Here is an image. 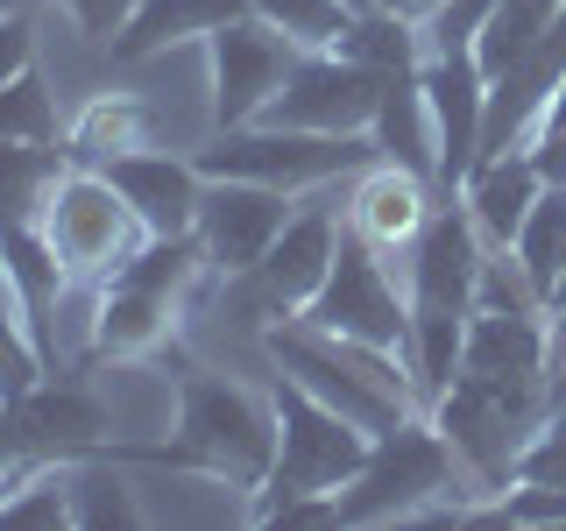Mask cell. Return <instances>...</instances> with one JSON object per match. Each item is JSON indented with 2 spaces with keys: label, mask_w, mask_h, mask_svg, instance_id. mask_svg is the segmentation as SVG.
Masks as SVG:
<instances>
[{
  "label": "cell",
  "mask_w": 566,
  "mask_h": 531,
  "mask_svg": "<svg viewBox=\"0 0 566 531\" xmlns=\"http://www.w3.org/2000/svg\"><path fill=\"white\" fill-rule=\"evenodd\" d=\"M57 135V106H50V85L22 71L14 85H0V142H50Z\"/></svg>",
  "instance_id": "24"
},
{
  "label": "cell",
  "mask_w": 566,
  "mask_h": 531,
  "mask_svg": "<svg viewBox=\"0 0 566 531\" xmlns=\"http://www.w3.org/2000/svg\"><path fill=\"white\" fill-rule=\"evenodd\" d=\"M545 177L531 164V149H503L489 156V164H474V177L460 185V206L474 212V227H482L489 248H510L517 241V227L531 220V206H538Z\"/></svg>",
  "instance_id": "17"
},
{
  "label": "cell",
  "mask_w": 566,
  "mask_h": 531,
  "mask_svg": "<svg viewBox=\"0 0 566 531\" xmlns=\"http://www.w3.org/2000/svg\"><path fill=\"white\" fill-rule=\"evenodd\" d=\"M291 191L276 185H248V177H206V199H199V248H206V270H227V277H248L270 241L283 235L291 220Z\"/></svg>",
  "instance_id": "10"
},
{
  "label": "cell",
  "mask_w": 566,
  "mask_h": 531,
  "mask_svg": "<svg viewBox=\"0 0 566 531\" xmlns=\"http://www.w3.org/2000/svg\"><path fill=\"white\" fill-rule=\"evenodd\" d=\"M177 460L206 468L227 489H262L276 468V397L262 404L248 383L199 376L177 397Z\"/></svg>",
  "instance_id": "3"
},
{
  "label": "cell",
  "mask_w": 566,
  "mask_h": 531,
  "mask_svg": "<svg viewBox=\"0 0 566 531\" xmlns=\"http://www.w3.org/2000/svg\"><path fill=\"white\" fill-rule=\"evenodd\" d=\"M453 489H468V468L447 447V433L432 418H403L376 433L368 460L354 468L347 489H333V503H340V524H418L439 518Z\"/></svg>",
  "instance_id": "2"
},
{
  "label": "cell",
  "mask_w": 566,
  "mask_h": 531,
  "mask_svg": "<svg viewBox=\"0 0 566 531\" xmlns=\"http://www.w3.org/2000/svg\"><path fill=\"white\" fill-rule=\"evenodd\" d=\"M424 106H432V149H439V185L460 191L482 164V114H489V79L474 50H432L418 64Z\"/></svg>",
  "instance_id": "11"
},
{
  "label": "cell",
  "mask_w": 566,
  "mask_h": 531,
  "mask_svg": "<svg viewBox=\"0 0 566 531\" xmlns=\"http://www.w3.org/2000/svg\"><path fill=\"white\" fill-rule=\"evenodd\" d=\"M376 100H382V71L354 64L340 50H305L262 121L312 128V135H368L376 128Z\"/></svg>",
  "instance_id": "8"
},
{
  "label": "cell",
  "mask_w": 566,
  "mask_h": 531,
  "mask_svg": "<svg viewBox=\"0 0 566 531\" xmlns=\"http://www.w3.org/2000/svg\"><path fill=\"white\" fill-rule=\"evenodd\" d=\"M57 177H64V164L50 142H0V235L43 220V199Z\"/></svg>",
  "instance_id": "21"
},
{
  "label": "cell",
  "mask_w": 566,
  "mask_h": 531,
  "mask_svg": "<svg viewBox=\"0 0 566 531\" xmlns=\"http://www.w3.org/2000/svg\"><path fill=\"white\" fill-rule=\"evenodd\" d=\"M276 468L270 482L255 489V518L270 524L283 503H297V496H333L354 482V468L368 460V447H376V433H361L354 418H340L333 404L305 397L297 383L276 376Z\"/></svg>",
  "instance_id": "4"
},
{
  "label": "cell",
  "mask_w": 566,
  "mask_h": 531,
  "mask_svg": "<svg viewBox=\"0 0 566 531\" xmlns=\"http://www.w3.org/2000/svg\"><path fill=\"white\" fill-rule=\"evenodd\" d=\"M460 376L510 383V389H545V376H553V333L538 326V312H489V305H474L468 347H460Z\"/></svg>",
  "instance_id": "15"
},
{
  "label": "cell",
  "mask_w": 566,
  "mask_h": 531,
  "mask_svg": "<svg viewBox=\"0 0 566 531\" xmlns=\"http://www.w3.org/2000/svg\"><path fill=\"white\" fill-rule=\"evenodd\" d=\"M8 404H14V418H22L29 454H43V460L114 439V412H106L99 397H85V389H22V397H8Z\"/></svg>",
  "instance_id": "18"
},
{
  "label": "cell",
  "mask_w": 566,
  "mask_h": 531,
  "mask_svg": "<svg viewBox=\"0 0 566 531\" xmlns=\"http://www.w3.org/2000/svg\"><path fill=\"white\" fill-rule=\"evenodd\" d=\"M347 8H354V14H368V8H376V0H347Z\"/></svg>",
  "instance_id": "34"
},
{
  "label": "cell",
  "mask_w": 566,
  "mask_h": 531,
  "mask_svg": "<svg viewBox=\"0 0 566 531\" xmlns=\"http://www.w3.org/2000/svg\"><path fill=\"white\" fill-rule=\"evenodd\" d=\"M297 58H305V50H297L291 35H276L262 14L227 22L212 35V128H248V121H262Z\"/></svg>",
  "instance_id": "9"
},
{
  "label": "cell",
  "mask_w": 566,
  "mask_h": 531,
  "mask_svg": "<svg viewBox=\"0 0 566 531\" xmlns=\"http://www.w3.org/2000/svg\"><path fill=\"white\" fill-rule=\"evenodd\" d=\"M270 362L283 368V383H297L305 397L333 404L340 418H354L361 433H389V425L411 418L418 404V383L389 368V347H368V341H340V333L312 326V319H276L262 333Z\"/></svg>",
  "instance_id": "1"
},
{
  "label": "cell",
  "mask_w": 566,
  "mask_h": 531,
  "mask_svg": "<svg viewBox=\"0 0 566 531\" xmlns=\"http://www.w3.org/2000/svg\"><path fill=\"white\" fill-rule=\"evenodd\" d=\"M340 58L382 71V79H389V71H418L424 64V29L397 22V14H382V8H368V14H354V22H347Z\"/></svg>",
  "instance_id": "22"
},
{
  "label": "cell",
  "mask_w": 566,
  "mask_h": 531,
  "mask_svg": "<svg viewBox=\"0 0 566 531\" xmlns=\"http://www.w3.org/2000/svg\"><path fill=\"white\" fill-rule=\"evenodd\" d=\"M35 71V22L29 14H0V85Z\"/></svg>",
  "instance_id": "29"
},
{
  "label": "cell",
  "mask_w": 566,
  "mask_h": 531,
  "mask_svg": "<svg viewBox=\"0 0 566 531\" xmlns=\"http://www.w3.org/2000/svg\"><path fill=\"white\" fill-rule=\"evenodd\" d=\"M340 212L333 206H291V220H283V235L270 241V256L255 262V283H262V298L291 319V312H305L312 298H318V283L333 277V256H340Z\"/></svg>",
  "instance_id": "13"
},
{
  "label": "cell",
  "mask_w": 566,
  "mask_h": 531,
  "mask_svg": "<svg viewBox=\"0 0 566 531\" xmlns=\"http://www.w3.org/2000/svg\"><path fill=\"white\" fill-rule=\"evenodd\" d=\"M248 0H142L128 14V29L114 35V64H142V58H164L177 43H212L227 22H241Z\"/></svg>",
  "instance_id": "16"
},
{
  "label": "cell",
  "mask_w": 566,
  "mask_h": 531,
  "mask_svg": "<svg viewBox=\"0 0 566 531\" xmlns=\"http://www.w3.org/2000/svg\"><path fill=\"white\" fill-rule=\"evenodd\" d=\"M376 135H312V128H276V121H248V128H212L199 149L206 177H248V185H276L291 199L326 191L333 177H354L376 164Z\"/></svg>",
  "instance_id": "5"
},
{
  "label": "cell",
  "mask_w": 566,
  "mask_h": 531,
  "mask_svg": "<svg viewBox=\"0 0 566 531\" xmlns=\"http://www.w3.org/2000/svg\"><path fill=\"white\" fill-rule=\"evenodd\" d=\"M376 149L389 164L418 170L439 185V149H432V106H424V85L418 71H389L382 79V100H376Z\"/></svg>",
  "instance_id": "19"
},
{
  "label": "cell",
  "mask_w": 566,
  "mask_h": 531,
  "mask_svg": "<svg viewBox=\"0 0 566 531\" xmlns=\"http://www.w3.org/2000/svg\"><path fill=\"white\" fill-rule=\"evenodd\" d=\"M432 212H439L432 206V177L389 164V156H376V164H361L347 177V227L376 248V256H411Z\"/></svg>",
  "instance_id": "12"
},
{
  "label": "cell",
  "mask_w": 566,
  "mask_h": 531,
  "mask_svg": "<svg viewBox=\"0 0 566 531\" xmlns=\"http://www.w3.org/2000/svg\"><path fill=\"white\" fill-rule=\"evenodd\" d=\"M35 227H43L50 256L64 262L71 283H85V277L106 283L142 241H149V235H142V220H135V206L120 199V185L99 164H64V177L50 185L43 220H35Z\"/></svg>",
  "instance_id": "6"
},
{
  "label": "cell",
  "mask_w": 566,
  "mask_h": 531,
  "mask_svg": "<svg viewBox=\"0 0 566 531\" xmlns=\"http://www.w3.org/2000/svg\"><path fill=\"white\" fill-rule=\"evenodd\" d=\"M35 8V0H0V14H29Z\"/></svg>",
  "instance_id": "33"
},
{
  "label": "cell",
  "mask_w": 566,
  "mask_h": 531,
  "mask_svg": "<svg viewBox=\"0 0 566 531\" xmlns=\"http://www.w3.org/2000/svg\"><path fill=\"white\" fill-rule=\"evenodd\" d=\"M106 177L120 185V199L135 206L142 235H191L206 199V170L199 156H170V149H128L106 164Z\"/></svg>",
  "instance_id": "14"
},
{
  "label": "cell",
  "mask_w": 566,
  "mask_h": 531,
  "mask_svg": "<svg viewBox=\"0 0 566 531\" xmlns=\"http://www.w3.org/2000/svg\"><path fill=\"white\" fill-rule=\"evenodd\" d=\"M503 518L510 524H566V482H517Z\"/></svg>",
  "instance_id": "27"
},
{
  "label": "cell",
  "mask_w": 566,
  "mask_h": 531,
  "mask_svg": "<svg viewBox=\"0 0 566 531\" xmlns=\"http://www.w3.org/2000/svg\"><path fill=\"white\" fill-rule=\"evenodd\" d=\"M248 14H262L276 35H291L297 50H340V35L354 22L347 0H248Z\"/></svg>",
  "instance_id": "23"
},
{
  "label": "cell",
  "mask_w": 566,
  "mask_h": 531,
  "mask_svg": "<svg viewBox=\"0 0 566 531\" xmlns=\"http://www.w3.org/2000/svg\"><path fill=\"white\" fill-rule=\"evenodd\" d=\"M57 8H64L85 35H93V43H114V35L128 29V14L142 8V0H57Z\"/></svg>",
  "instance_id": "28"
},
{
  "label": "cell",
  "mask_w": 566,
  "mask_h": 531,
  "mask_svg": "<svg viewBox=\"0 0 566 531\" xmlns=\"http://www.w3.org/2000/svg\"><path fill=\"white\" fill-rule=\"evenodd\" d=\"M553 312H559V326H553V362L566 368V305H553Z\"/></svg>",
  "instance_id": "32"
},
{
  "label": "cell",
  "mask_w": 566,
  "mask_h": 531,
  "mask_svg": "<svg viewBox=\"0 0 566 531\" xmlns=\"http://www.w3.org/2000/svg\"><path fill=\"white\" fill-rule=\"evenodd\" d=\"M29 460H43V454H29V439H22V418H14V404H0V496H8V482L29 468Z\"/></svg>",
  "instance_id": "30"
},
{
  "label": "cell",
  "mask_w": 566,
  "mask_h": 531,
  "mask_svg": "<svg viewBox=\"0 0 566 531\" xmlns=\"http://www.w3.org/2000/svg\"><path fill=\"white\" fill-rule=\"evenodd\" d=\"M149 106L128 100V93H99L78 106V121H71V164H114V156L128 149H149Z\"/></svg>",
  "instance_id": "20"
},
{
  "label": "cell",
  "mask_w": 566,
  "mask_h": 531,
  "mask_svg": "<svg viewBox=\"0 0 566 531\" xmlns=\"http://www.w3.org/2000/svg\"><path fill=\"white\" fill-rule=\"evenodd\" d=\"M297 319L340 333V341H368V347H411V291H397L389 277V256H376L361 235H340V256H333V277L318 283V298Z\"/></svg>",
  "instance_id": "7"
},
{
  "label": "cell",
  "mask_w": 566,
  "mask_h": 531,
  "mask_svg": "<svg viewBox=\"0 0 566 531\" xmlns=\"http://www.w3.org/2000/svg\"><path fill=\"white\" fill-rule=\"evenodd\" d=\"M517 149H531V164H538L545 185H566V79H559V93L538 106V121H531V135Z\"/></svg>",
  "instance_id": "25"
},
{
  "label": "cell",
  "mask_w": 566,
  "mask_h": 531,
  "mask_svg": "<svg viewBox=\"0 0 566 531\" xmlns=\"http://www.w3.org/2000/svg\"><path fill=\"white\" fill-rule=\"evenodd\" d=\"M376 8H382V14H397V22H411V29H424L439 8H447V0H376Z\"/></svg>",
  "instance_id": "31"
},
{
  "label": "cell",
  "mask_w": 566,
  "mask_h": 531,
  "mask_svg": "<svg viewBox=\"0 0 566 531\" xmlns=\"http://www.w3.org/2000/svg\"><path fill=\"white\" fill-rule=\"evenodd\" d=\"M517 482H566V397H553L545 425L531 433V447L517 460Z\"/></svg>",
  "instance_id": "26"
}]
</instances>
